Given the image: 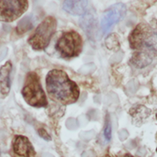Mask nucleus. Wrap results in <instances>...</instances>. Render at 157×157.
Wrapping results in <instances>:
<instances>
[{
    "label": "nucleus",
    "instance_id": "obj_1",
    "mask_svg": "<svg viewBox=\"0 0 157 157\" xmlns=\"http://www.w3.org/2000/svg\"><path fill=\"white\" fill-rule=\"evenodd\" d=\"M129 42L134 51L130 63L136 68L147 67L157 56L156 35L148 25H138L130 33Z\"/></svg>",
    "mask_w": 157,
    "mask_h": 157
},
{
    "label": "nucleus",
    "instance_id": "obj_7",
    "mask_svg": "<svg viewBox=\"0 0 157 157\" xmlns=\"http://www.w3.org/2000/svg\"><path fill=\"white\" fill-rule=\"evenodd\" d=\"M127 7L122 2L117 3L109 8L103 15L101 21V29L104 35L108 33L115 24L124 18Z\"/></svg>",
    "mask_w": 157,
    "mask_h": 157
},
{
    "label": "nucleus",
    "instance_id": "obj_10",
    "mask_svg": "<svg viewBox=\"0 0 157 157\" xmlns=\"http://www.w3.org/2000/svg\"><path fill=\"white\" fill-rule=\"evenodd\" d=\"M88 2L86 0H67L63 3V9L74 15H81L85 13Z\"/></svg>",
    "mask_w": 157,
    "mask_h": 157
},
{
    "label": "nucleus",
    "instance_id": "obj_16",
    "mask_svg": "<svg viewBox=\"0 0 157 157\" xmlns=\"http://www.w3.org/2000/svg\"><path fill=\"white\" fill-rule=\"evenodd\" d=\"M104 157H111V156H109V155H106V156H104Z\"/></svg>",
    "mask_w": 157,
    "mask_h": 157
},
{
    "label": "nucleus",
    "instance_id": "obj_5",
    "mask_svg": "<svg viewBox=\"0 0 157 157\" xmlns=\"http://www.w3.org/2000/svg\"><path fill=\"white\" fill-rule=\"evenodd\" d=\"M83 41L81 35L75 31L64 32L57 41L55 48L62 58L76 57L82 51Z\"/></svg>",
    "mask_w": 157,
    "mask_h": 157
},
{
    "label": "nucleus",
    "instance_id": "obj_6",
    "mask_svg": "<svg viewBox=\"0 0 157 157\" xmlns=\"http://www.w3.org/2000/svg\"><path fill=\"white\" fill-rule=\"evenodd\" d=\"M26 0H2L0 1V21L11 22L19 18L28 9Z\"/></svg>",
    "mask_w": 157,
    "mask_h": 157
},
{
    "label": "nucleus",
    "instance_id": "obj_3",
    "mask_svg": "<svg viewBox=\"0 0 157 157\" xmlns=\"http://www.w3.org/2000/svg\"><path fill=\"white\" fill-rule=\"evenodd\" d=\"M21 94L25 101L30 106L35 107H44L47 106V98L36 73H28Z\"/></svg>",
    "mask_w": 157,
    "mask_h": 157
},
{
    "label": "nucleus",
    "instance_id": "obj_13",
    "mask_svg": "<svg viewBox=\"0 0 157 157\" xmlns=\"http://www.w3.org/2000/svg\"><path fill=\"white\" fill-rule=\"evenodd\" d=\"M111 123H110V117L108 114H107L105 119V126H104V138H105L106 141L109 142L111 139Z\"/></svg>",
    "mask_w": 157,
    "mask_h": 157
},
{
    "label": "nucleus",
    "instance_id": "obj_17",
    "mask_svg": "<svg viewBox=\"0 0 157 157\" xmlns=\"http://www.w3.org/2000/svg\"><path fill=\"white\" fill-rule=\"evenodd\" d=\"M156 138H157V133H156ZM156 152H157V148H156Z\"/></svg>",
    "mask_w": 157,
    "mask_h": 157
},
{
    "label": "nucleus",
    "instance_id": "obj_8",
    "mask_svg": "<svg viewBox=\"0 0 157 157\" xmlns=\"http://www.w3.org/2000/svg\"><path fill=\"white\" fill-rule=\"evenodd\" d=\"M12 150L16 157H35V151L27 137L17 136L12 144Z\"/></svg>",
    "mask_w": 157,
    "mask_h": 157
},
{
    "label": "nucleus",
    "instance_id": "obj_4",
    "mask_svg": "<svg viewBox=\"0 0 157 157\" xmlns=\"http://www.w3.org/2000/svg\"><path fill=\"white\" fill-rule=\"evenodd\" d=\"M57 21L52 16L46 17L29 38V43L35 50H43L48 45L55 34Z\"/></svg>",
    "mask_w": 157,
    "mask_h": 157
},
{
    "label": "nucleus",
    "instance_id": "obj_11",
    "mask_svg": "<svg viewBox=\"0 0 157 157\" xmlns=\"http://www.w3.org/2000/svg\"><path fill=\"white\" fill-rule=\"evenodd\" d=\"M35 18L32 16H26L18 22L16 27V32L18 35H21L25 32H29V30L33 28L35 24Z\"/></svg>",
    "mask_w": 157,
    "mask_h": 157
},
{
    "label": "nucleus",
    "instance_id": "obj_12",
    "mask_svg": "<svg viewBox=\"0 0 157 157\" xmlns=\"http://www.w3.org/2000/svg\"><path fill=\"white\" fill-rule=\"evenodd\" d=\"M130 113L132 115L133 118L137 119V121H140V115H142L144 117L147 118L150 115V110L146 108L144 106H138L136 107H133L130 110Z\"/></svg>",
    "mask_w": 157,
    "mask_h": 157
},
{
    "label": "nucleus",
    "instance_id": "obj_15",
    "mask_svg": "<svg viewBox=\"0 0 157 157\" xmlns=\"http://www.w3.org/2000/svg\"><path fill=\"white\" fill-rule=\"evenodd\" d=\"M121 157H134V156H133L132 155L129 154V153H126V154L123 155V156H121Z\"/></svg>",
    "mask_w": 157,
    "mask_h": 157
},
{
    "label": "nucleus",
    "instance_id": "obj_2",
    "mask_svg": "<svg viewBox=\"0 0 157 157\" xmlns=\"http://www.w3.org/2000/svg\"><path fill=\"white\" fill-rule=\"evenodd\" d=\"M46 87L52 99L64 105L73 104L79 98L78 85L63 71H51L46 78Z\"/></svg>",
    "mask_w": 157,
    "mask_h": 157
},
{
    "label": "nucleus",
    "instance_id": "obj_9",
    "mask_svg": "<svg viewBox=\"0 0 157 157\" xmlns=\"http://www.w3.org/2000/svg\"><path fill=\"white\" fill-rule=\"evenodd\" d=\"M12 63L7 61L0 67V94L6 97L10 90V74L12 71Z\"/></svg>",
    "mask_w": 157,
    "mask_h": 157
},
{
    "label": "nucleus",
    "instance_id": "obj_18",
    "mask_svg": "<svg viewBox=\"0 0 157 157\" xmlns=\"http://www.w3.org/2000/svg\"><path fill=\"white\" fill-rule=\"evenodd\" d=\"M156 119H157V113H156Z\"/></svg>",
    "mask_w": 157,
    "mask_h": 157
},
{
    "label": "nucleus",
    "instance_id": "obj_14",
    "mask_svg": "<svg viewBox=\"0 0 157 157\" xmlns=\"http://www.w3.org/2000/svg\"><path fill=\"white\" fill-rule=\"evenodd\" d=\"M38 134H39V136H41L42 139H44V140L49 141V140H52L51 136H49V134L47 133V131H46L44 129H42V128L38 129Z\"/></svg>",
    "mask_w": 157,
    "mask_h": 157
}]
</instances>
